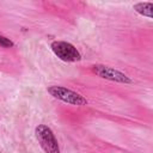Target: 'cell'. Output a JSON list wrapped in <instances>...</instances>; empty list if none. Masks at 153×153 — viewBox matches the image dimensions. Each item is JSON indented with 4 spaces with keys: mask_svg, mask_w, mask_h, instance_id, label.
I'll list each match as a JSON object with an SVG mask.
<instances>
[{
    "mask_svg": "<svg viewBox=\"0 0 153 153\" xmlns=\"http://www.w3.org/2000/svg\"><path fill=\"white\" fill-rule=\"evenodd\" d=\"M47 91L54 98H56L59 100H62V102H65L67 104H71V105L81 106V105L87 104V99L84 96H81L80 93H78V92H75L71 88L63 87V86L53 85V86H49L47 88Z\"/></svg>",
    "mask_w": 153,
    "mask_h": 153,
    "instance_id": "6da1fadb",
    "label": "cell"
},
{
    "mask_svg": "<svg viewBox=\"0 0 153 153\" xmlns=\"http://www.w3.org/2000/svg\"><path fill=\"white\" fill-rule=\"evenodd\" d=\"M36 137L39 146L45 153H60L59 142L53 133V130L45 124H38L35 129Z\"/></svg>",
    "mask_w": 153,
    "mask_h": 153,
    "instance_id": "7a4b0ae2",
    "label": "cell"
},
{
    "mask_svg": "<svg viewBox=\"0 0 153 153\" xmlns=\"http://www.w3.org/2000/svg\"><path fill=\"white\" fill-rule=\"evenodd\" d=\"M53 53L65 62H76L81 60L80 51L69 42L65 41H54L50 44Z\"/></svg>",
    "mask_w": 153,
    "mask_h": 153,
    "instance_id": "3957f363",
    "label": "cell"
},
{
    "mask_svg": "<svg viewBox=\"0 0 153 153\" xmlns=\"http://www.w3.org/2000/svg\"><path fill=\"white\" fill-rule=\"evenodd\" d=\"M92 72L98 75L99 78L106 79V80H111L115 82H121V84H131L133 80L124 73H122L121 71H117L115 68L104 66V65H93L91 67Z\"/></svg>",
    "mask_w": 153,
    "mask_h": 153,
    "instance_id": "277c9868",
    "label": "cell"
},
{
    "mask_svg": "<svg viewBox=\"0 0 153 153\" xmlns=\"http://www.w3.org/2000/svg\"><path fill=\"white\" fill-rule=\"evenodd\" d=\"M133 8L135 10V12H137L139 14L147 17V18H152V10H153V2L151 1H145V2H137L133 6Z\"/></svg>",
    "mask_w": 153,
    "mask_h": 153,
    "instance_id": "5b68a950",
    "label": "cell"
},
{
    "mask_svg": "<svg viewBox=\"0 0 153 153\" xmlns=\"http://www.w3.org/2000/svg\"><path fill=\"white\" fill-rule=\"evenodd\" d=\"M0 45L4 48H12V47H14V43L10 38L0 35Z\"/></svg>",
    "mask_w": 153,
    "mask_h": 153,
    "instance_id": "8992f818",
    "label": "cell"
}]
</instances>
